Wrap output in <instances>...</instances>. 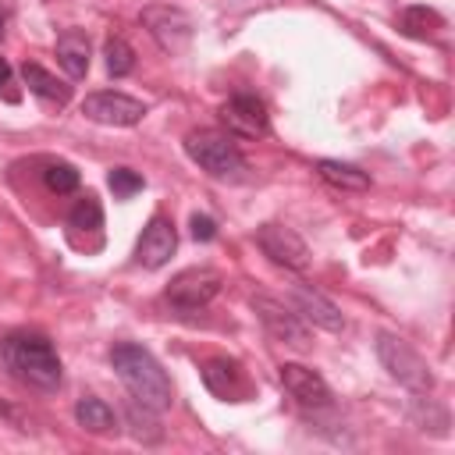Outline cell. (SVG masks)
Listing matches in <instances>:
<instances>
[{"instance_id": "6da1fadb", "label": "cell", "mask_w": 455, "mask_h": 455, "mask_svg": "<svg viewBox=\"0 0 455 455\" xmlns=\"http://www.w3.org/2000/svg\"><path fill=\"white\" fill-rule=\"evenodd\" d=\"M110 363H114L121 384L128 387V395H132L139 405H146V409H153V412L171 409V402H174L171 380H167V373L160 370V363H156L142 345H132V341L114 345Z\"/></svg>"}, {"instance_id": "7a4b0ae2", "label": "cell", "mask_w": 455, "mask_h": 455, "mask_svg": "<svg viewBox=\"0 0 455 455\" xmlns=\"http://www.w3.org/2000/svg\"><path fill=\"white\" fill-rule=\"evenodd\" d=\"M0 352H4L7 370L18 380H25L39 391H53L60 384V359L43 334H11Z\"/></svg>"}, {"instance_id": "3957f363", "label": "cell", "mask_w": 455, "mask_h": 455, "mask_svg": "<svg viewBox=\"0 0 455 455\" xmlns=\"http://www.w3.org/2000/svg\"><path fill=\"white\" fill-rule=\"evenodd\" d=\"M185 153L213 178H235L245 160L238 153V146L231 142V135L224 132H213V128H199V132H188L185 135Z\"/></svg>"}, {"instance_id": "277c9868", "label": "cell", "mask_w": 455, "mask_h": 455, "mask_svg": "<svg viewBox=\"0 0 455 455\" xmlns=\"http://www.w3.org/2000/svg\"><path fill=\"white\" fill-rule=\"evenodd\" d=\"M377 355H380L384 370H387L398 384H405L409 391L427 395V391L434 387V373H430L427 359H423L409 341H402V338H395V334H380V338H377Z\"/></svg>"}, {"instance_id": "5b68a950", "label": "cell", "mask_w": 455, "mask_h": 455, "mask_svg": "<svg viewBox=\"0 0 455 455\" xmlns=\"http://www.w3.org/2000/svg\"><path fill=\"white\" fill-rule=\"evenodd\" d=\"M217 291H220V274L206 267H192L167 284V302L178 306L181 313H192V309H203Z\"/></svg>"}, {"instance_id": "8992f818", "label": "cell", "mask_w": 455, "mask_h": 455, "mask_svg": "<svg viewBox=\"0 0 455 455\" xmlns=\"http://www.w3.org/2000/svg\"><path fill=\"white\" fill-rule=\"evenodd\" d=\"M82 114L96 124H114V128H132L146 117V107L124 92H92L82 100Z\"/></svg>"}, {"instance_id": "52a82bcc", "label": "cell", "mask_w": 455, "mask_h": 455, "mask_svg": "<svg viewBox=\"0 0 455 455\" xmlns=\"http://www.w3.org/2000/svg\"><path fill=\"white\" fill-rule=\"evenodd\" d=\"M252 309L263 320V327H267L270 338H277L284 345H299V348L306 345V323H302V316L291 306H284L274 295H252Z\"/></svg>"}, {"instance_id": "ba28073f", "label": "cell", "mask_w": 455, "mask_h": 455, "mask_svg": "<svg viewBox=\"0 0 455 455\" xmlns=\"http://www.w3.org/2000/svg\"><path fill=\"white\" fill-rule=\"evenodd\" d=\"M256 245H259L274 263H281V267H288V270H306V267H309V249H306V242H302L291 228H284V224H263V228H256Z\"/></svg>"}, {"instance_id": "9c48e42d", "label": "cell", "mask_w": 455, "mask_h": 455, "mask_svg": "<svg viewBox=\"0 0 455 455\" xmlns=\"http://www.w3.org/2000/svg\"><path fill=\"white\" fill-rule=\"evenodd\" d=\"M220 121L228 124V132H235V135H242V139H259V135H267V128H270L263 100H256V96H249V92L231 96V100L220 107Z\"/></svg>"}, {"instance_id": "30bf717a", "label": "cell", "mask_w": 455, "mask_h": 455, "mask_svg": "<svg viewBox=\"0 0 455 455\" xmlns=\"http://www.w3.org/2000/svg\"><path fill=\"white\" fill-rule=\"evenodd\" d=\"M142 25L153 32V39L164 46V50H181L188 39H192V21L185 11L178 7H146L142 11Z\"/></svg>"}, {"instance_id": "8fae6325", "label": "cell", "mask_w": 455, "mask_h": 455, "mask_svg": "<svg viewBox=\"0 0 455 455\" xmlns=\"http://www.w3.org/2000/svg\"><path fill=\"white\" fill-rule=\"evenodd\" d=\"M178 249V235H174V224L167 217H153L135 245V259L146 267V270H156L164 267Z\"/></svg>"}, {"instance_id": "7c38bea8", "label": "cell", "mask_w": 455, "mask_h": 455, "mask_svg": "<svg viewBox=\"0 0 455 455\" xmlns=\"http://www.w3.org/2000/svg\"><path fill=\"white\" fill-rule=\"evenodd\" d=\"M281 384H284V391H288L299 405L320 409V405L331 402V387L323 384V377H320L316 370L302 366V363H284V366H281Z\"/></svg>"}, {"instance_id": "4fadbf2b", "label": "cell", "mask_w": 455, "mask_h": 455, "mask_svg": "<svg viewBox=\"0 0 455 455\" xmlns=\"http://www.w3.org/2000/svg\"><path fill=\"white\" fill-rule=\"evenodd\" d=\"M291 309H295L306 323H316V327H323V331H331V334H338V331L345 327V316L338 313V306H334L331 299H323L320 291L306 288V284H295V288H291Z\"/></svg>"}, {"instance_id": "5bb4252c", "label": "cell", "mask_w": 455, "mask_h": 455, "mask_svg": "<svg viewBox=\"0 0 455 455\" xmlns=\"http://www.w3.org/2000/svg\"><path fill=\"white\" fill-rule=\"evenodd\" d=\"M57 60L68 71V78H85L89 71V36L82 28H68L57 39Z\"/></svg>"}, {"instance_id": "9a60e30c", "label": "cell", "mask_w": 455, "mask_h": 455, "mask_svg": "<svg viewBox=\"0 0 455 455\" xmlns=\"http://www.w3.org/2000/svg\"><path fill=\"white\" fill-rule=\"evenodd\" d=\"M21 78H25V85L39 96V100H46V103H57V107H64L68 100H71V85H64L57 75H50L43 64H36V60H25L21 64Z\"/></svg>"}, {"instance_id": "2e32d148", "label": "cell", "mask_w": 455, "mask_h": 455, "mask_svg": "<svg viewBox=\"0 0 455 455\" xmlns=\"http://www.w3.org/2000/svg\"><path fill=\"white\" fill-rule=\"evenodd\" d=\"M203 384L217 398H238V391H242V370L231 359H206L203 363Z\"/></svg>"}, {"instance_id": "e0dca14e", "label": "cell", "mask_w": 455, "mask_h": 455, "mask_svg": "<svg viewBox=\"0 0 455 455\" xmlns=\"http://www.w3.org/2000/svg\"><path fill=\"white\" fill-rule=\"evenodd\" d=\"M316 174H320L327 185L341 188V192H363V188H370L366 171H359V167H352V164H341V160H320V164H316Z\"/></svg>"}, {"instance_id": "ac0fdd59", "label": "cell", "mask_w": 455, "mask_h": 455, "mask_svg": "<svg viewBox=\"0 0 455 455\" xmlns=\"http://www.w3.org/2000/svg\"><path fill=\"white\" fill-rule=\"evenodd\" d=\"M75 419H78V427H85L89 434H110L117 423H114V409L107 405V402H100V398H82L78 405H75Z\"/></svg>"}, {"instance_id": "d6986e66", "label": "cell", "mask_w": 455, "mask_h": 455, "mask_svg": "<svg viewBox=\"0 0 455 455\" xmlns=\"http://www.w3.org/2000/svg\"><path fill=\"white\" fill-rule=\"evenodd\" d=\"M441 25H444V18H441L434 7H405V11L398 14V28H402L405 36H412V39H427V36H434Z\"/></svg>"}, {"instance_id": "ffe728a7", "label": "cell", "mask_w": 455, "mask_h": 455, "mask_svg": "<svg viewBox=\"0 0 455 455\" xmlns=\"http://www.w3.org/2000/svg\"><path fill=\"white\" fill-rule=\"evenodd\" d=\"M103 57H107V71H110L114 78H124V75H132V68H135V53H132V46H128L121 36L107 39Z\"/></svg>"}, {"instance_id": "44dd1931", "label": "cell", "mask_w": 455, "mask_h": 455, "mask_svg": "<svg viewBox=\"0 0 455 455\" xmlns=\"http://www.w3.org/2000/svg\"><path fill=\"white\" fill-rule=\"evenodd\" d=\"M68 220H71V228H78V231H96V228H103V206H100V199H96V196L78 199Z\"/></svg>"}, {"instance_id": "7402d4cb", "label": "cell", "mask_w": 455, "mask_h": 455, "mask_svg": "<svg viewBox=\"0 0 455 455\" xmlns=\"http://www.w3.org/2000/svg\"><path fill=\"white\" fill-rule=\"evenodd\" d=\"M43 181H46L50 192L64 196V192H75V188H78V171H75L71 164H50V167L43 171Z\"/></svg>"}, {"instance_id": "603a6c76", "label": "cell", "mask_w": 455, "mask_h": 455, "mask_svg": "<svg viewBox=\"0 0 455 455\" xmlns=\"http://www.w3.org/2000/svg\"><path fill=\"white\" fill-rule=\"evenodd\" d=\"M107 185H110V192L117 196V199H132L135 192H142V174H135V171H128V167H114L110 171V178H107Z\"/></svg>"}, {"instance_id": "cb8c5ba5", "label": "cell", "mask_w": 455, "mask_h": 455, "mask_svg": "<svg viewBox=\"0 0 455 455\" xmlns=\"http://www.w3.org/2000/svg\"><path fill=\"white\" fill-rule=\"evenodd\" d=\"M146 412H153V409H146V405H142V416H139V402L132 398V405H128V416H132V434H135L139 441H156V437H160V427H156V423H153Z\"/></svg>"}, {"instance_id": "d4e9b609", "label": "cell", "mask_w": 455, "mask_h": 455, "mask_svg": "<svg viewBox=\"0 0 455 455\" xmlns=\"http://www.w3.org/2000/svg\"><path fill=\"white\" fill-rule=\"evenodd\" d=\"M192 235H196L199 242H210V238L217 235V224H213L210 217H203V213H196V217H192Z\"/></svg>"}, {"instance_id": "484cf974", "label": "cell", "mask_w": 455, "mask_h": 455, "mask_svg": "<svg viewBox=\"0 0 455 455\" xmlns=\"http://www.w3.org/2000/svg\"><path fill=\"white\" fill-rule=\"evenodd\" d=\"M4 85H11V64L0 57V89H4Z\"/></svg>"}, {"instance_id": "4316f807", "label": "cell", "mask_w": 455, "mask_h": 455, "mask_svg": "<svg viewBox=\"0 0 455 455\" xmlns=\"http://www.w3.org/2000/svg\"><path fill=\"white\" fill-rule=\"evenodd\" d=\"M0 36H4V14H0Z\"/></svg>"}]
</instances>
